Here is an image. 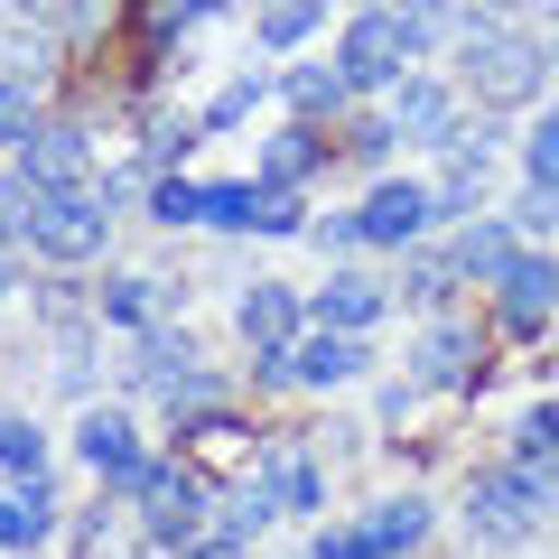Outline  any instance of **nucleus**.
I'll use <instances>...</instances> for the list:
<instances>
[{
  "label": "nucleus",
  "instance_id": "21",
  "mask_svg": "<svg viewBox=\"0 0 559 559\" xmlns=\"http://www.w3.org/2000/svg\"><path fill=\"white\" fill-rule=\"evenodd\" d=\"M401 299H419V308H448V299H457V261H448V252H419L411 271H401Z\"/></svg>",
  "mask_w": 559,
  "mask_h": 559
},
{
  "label": "nucleus",
  "instance_id": "22",
  "mask_svg": "<svg viewBox=\"0 0 559 559\" xmlns=\"http://www.w3.org/2000/svg\"><path fill=\"white\" fill-rule=\"evenodd\" d=\"M271 513H280L271 476H252V485H234V495H224V532H234V540H252V532H261Z\"/></svg>",
  "mask_w": 559,
  "mask_h": 559
},
{
  "label": "nucleus",
  "instance_id": "12",
  "mask_svg": "<svg viewBox=\"0 0 559 559\" xmlns=\"http://www.w3.org/2000/svg\"><path fill=\"white\" fill-rule=\"evenodd\" d=\"M75 457L94 466V476L131 485V476H140V429H131V419H121V411H94V419H84V429H75Z\"/></svg>",
  "mask_w": 559,
  "mask_h": 559
},
{
  "label": "nucleus",
  "instance_id": "41",
  "mask_svg": "<svg viewBox=\"0 0 559 559\" xmlns=\"http://www.w3.org/2000/svg\"><path fill=\"white\" fill-rule=\"evenodd\" d=\"M0 289H10V271H0Z\"/></svg>",
  "mask_w": 559,
  "mask_h": 559
},
{
  "label": "nucleus",
  "instance_id": "8",
  "mask_svg": "<svg viewBox=\"0 0 559 559\" xmlns=\"http://www.w3.org/2000/svg\"><path fill=\"white\" fill-rule=\"evenodd\" d=\"M495 289H503V326H513V336H540V326L559 318V261L550 252H513V271H503Z\"/></svg>",
  "mask_w": 559,
  "mask_h": 559
},
{
  "label": "nucleus",
  "instance_id": "16",
  "mask_svg": "<svg viewBox=\"0 0 559 559\" xmlns=\"http://www.w3.org/2000/svg\"><path fill=\"white\" fill-rule=\"evenodd\" d=\"M382 121H392L401 140H457V131H448V94H439V84H401Z\"/></svg>",
  "mask_w": 559,
  "mask_h": 559
},
{
  "label": "nucleus",
  "instance_id": "32",
  "mask_svg": "<svg viewBox=\"0 0 559 559\" xmlns=\"http://www.w3.org/2000/svg\"><path fill=\"white\" fill-rule=\"evenodd\" d=\"M318 559H382V540L364 522H336V532H318Z\"/></svg>",
  "mask_w": 559,
  "mask_h": 559
},
{
  "label": "nucleus",
  "instance_id": "3",
  "mask_svg": "<svg viewBox=\"0 0 559 559\" xmlns=\"http://www.w3.org/2000/svg\"><path fill=\"white\" fill-rule=\"evenodd\" d=\"M419 47H429V38H419V10H364V20L345 28V57L336 66H345V84H392Z\"/></svg>",
  "mask_w": 559,
  "mask_h": 559
},
{
  "label": "nucleus",
  "instance_id": "28",
  "mask_svg": "<svg viewBox=\"0 0 559 559\" xmlns=\"http://www.w3.org/2000/svg\"><path fill=\"white\" fill-rule=\"evenodd\" d=\"M197 140H205V121H159V131H150V168H168V178H178V159L197 150Z\"/></svg>",
  "mask_w": 559,
  "mask_h": 559
},
{
  "label": "nucleus",
  "instance_id": "19",
  "mask_svg": "<svg viewBox=\"0 0 559 559\" xmlns=\"http://www.w3.org/2000/svg\"><path fill=\"white\" fill-rule=\"evenodd\" d=\"M280 94H289L308 121H318V112H336V103L355 94V84H345V66H289V84H280Z\"/></svg>",
  "mask_w": 559,
  "mask_h": 559
},
{
  "label": "nucleus",
  "instance_id": "29",
  "mask_svg": "<svg viewBox=\"0 0 559 559\" xmlns=\"http://www.w3.org/2000/svg\"><path fill=\"white\" fill-rule=\"evenodd\" d=\"M522 168H532V187H550V197H559V112H550V121L532 131V150H522Z\"/></svg>",
  "mask_w": 559,
  "mask_h": 559
},
{
  "label": "nucleus",
  "instance_id": "39",
  "mask_svg": "<svg viewBox=\"0 0 559 559\" xmlns=\"http://www.w3.org/2000/svg\"><path fill=\"white\" fill-rule=\"evenodd\" d=\"M20 10H75V0H20Z\"/></svg>",
  "mask_w": 559,
  "mask_h": 559
},
{
  "label": "nucleus",
  "instance_id": "23",
  "mask_svg": "<svg viewBox=\"0 0 559 559\" xmlns=\"http://www.w3.org/2000/svg\"><path fill=\"white\" fill-rule=\"evenodd\" d=\"M150 308H159V280H150V271H121L112 289H103V318H112V326H140Z\"/></svg>",
  "mask_w": 559,
  "mask_h": 559
},
{
  "label": "nucleus",
  "instance_id": "7",
  "mask_svg": "<svg viewBox=\"0 0 559 559\" xmlns=\"http://www.w3.org/2000/svg\"><path fill=\"white\" fill-rule=\"evenodd\" d=\"M131 495H140L150 540H168V550H187V540H197V476H187V466H140Z\"/></svg>",
  "mask_w": 559,
  "mask_h": 559
},
{
  "label": "nucleus",
  "instance_id": "30",
  "mask_svg": "<svg viewBox=\"0 0 559 559\" xmlns=\"http://www.w3.org/2000/svg\"><path fill=\"white\" fill-rule=\"evenodd\" d=\"M308 28H318V0H280L271 20H261V38H271V47H299Z\"/></svg>",
  "mask_w": 559,
  "mask_h": 559
},
{
  "label": "nucleus",
  "instance_id": "9",
  "mask_svg": "<svg viewBox=\"0 0 559 559\" xmlns=\"http://www.w3.org/2000/svg\"><path fill=\"white\" fill-rule=\"evenodd\" d=\"M355 373H364V345L336 336V326L299 336L289 355H261V382H355Z\"/></svg>",
  "mask_w": 559,
  "mask_h": 559
},
{
  "label": "nucleus",
  "instance_id": "25",
  "mask_svg": "<svg viewBox=\"0 0 559 559\" xmlns=\"http://www.w3.org/2000/svg\"><path fill=\"white\" fill-rule=\"evenodd\" d=\"M513 448H522V457H532V466H559V411H550V401L513 419Z\"/></svg>",
  "mask_w": 559,
  "mask_h": 559
},
{
  "label": "nucleus",
  "instance_id": "33",
  "mask_svg": "<svg viewBox=\"0 0 559 559\" xmlns=\"http://www.w3.org/2000/svg\"><path fill=\"white\" fill-rule=\"evenodd\" d=\"M38 121H28V84H0V140H28Z\"/></svg>",
  "mask_w": 559,
  "mask_h": 559
},
{
  "label": "nucleus",
  "instance_id": "31",
  "mask_svg": "<svg viewBox=\"0 0 559 559\" xmlns=\"http://www.w3.org/2000/svg\"><path fill=\"white\" fill-rule=\"evenodd\" d=\"M252 103H261V75H234V84L215 94V112H205V131H234V121L252 112Z\"/></svg>",
  "mask_w": 559,
  "mask_h": 559
},
{
  "label": "nucleus",
  "instance_id": "24",
  "mask_svg": "<svg viewBox=\"0 0 559 559\" xmlns=\"http://www.w3.org/2000/svg\"><path fill=\"white\" fill-rule=\"evenodd\" d=\"M364 532H373V540H382V559H392V550H411V540L429 532V503H411V495H401V503H382V513L364 522Z\"/></svg>",
  "mask_w": 559,
  "mask_h": 559
},
{
  "label": "nucleus",
  "instance_id": "10",
  "mask_svg": "<svg viewBox=\"0 0 559 559\" xmlns=\"http://www.w3.org/2000/svg\"><path fill=\"white\" fill-rule=\"evenodd\" d=\"M429 215H439V197H429V187H411V178H392V187H373V197H364V242H419L429 234Z\"/></svg>",
  "mask_w": 559,
  "mask_h": 559
},
{
  "label": "nucleus",
  "instance_id": "20",
  "mask_svg": "<svg viewBox=\"0 0 559 559\" xmlns=\"http://www.w3.org/2000/svg\"><path fill=\"white\" fill-rule=\"evenodd\" d=\"M271 495H280V513H318V503H326L318 457H271Z\"/></svg>",
  "mask_w": 559,
  "mask_h": 559
},
{
  "label": "nucleus",
  "instance_id": "5",
  "mask_svg": "<svg viewBox=\"0 0 559 559\" xmlns=\"http://www.w3.org/2000/svg\"><path fill=\"white\" fill-rule=\"evenodd\" d=\"M84 168H94V140L75 121H38L20 140V187L28 197H66V187H84Z\"/></svg>",
  "mask_w": 559,
  "mask_h": 559
},
{
  "label": "nucleus",
  "instance_id": "38",
  "mask_svg": "<svg viewBox=\"0 0 559 559\" xmlns=\"http://www.w3.org/2000/svg\"><path fill=\"white\" fill-rule=\"evenodd\" d=\"M140 559H187V550H168V540H150V550H140Z\"/></svg>",
  "mask_w": 559,
  "mask_h": 559
},
{
  "label": "nucleus",
  "instance_id": "13",
  "mask_svg": "<svg viewBox=\"0 0 559 559\" xmlns=\"http://www.w3.org/2000/svg\"><path fill=\"white\" fill-rule=\"evenodd\" d=\"M513 252H522V234H513V224H495V215H466L457 242H448L457 280H503V271H513Z\"/></svg>",
  "mask_w": 559,
  "mask_h": 559
},
{
  "label": "nucleus",
  "instance_id": "15",
  "mask_svg": "<svg viewBox=\"0 0 559 559\" xmlns=\"http://www.w3.org/2000/svg\"><path fill=\"white\" fill-rule=\"evenodd\" d=\"M47 532H57V495H47L38 476L10 485V495H0V550H38Z\"/></svg>",
  "mask_w": 559,
  "mask_h": 559
},
{
  "label": "nucleus",
  "instance_id": "27",
  "mask_svg": "<svg viewBox=\"0 0 559 559\" xmlns=\"http://www.w3.org/2000/svg\"><path fill=\"white\" fill-rule=\"evenodd\" d=\"M0 466H20V476H38V466H47V439L28 429V419H0Z\"/></svg>",
  "mask_w": 559,
  "mask_h": 559
},
{
  "label": "nucleus",
  "instance_id": "4",
  "mask_svg": "<svg viewBox=\"0 0 559 559\" xmlns=\"http://www.w3.org/2000/svg\"><path fill=\"white\" fill-rule=\"evenodd\" d=\"M103 234H112V215H103L94 187H66V197H38V205H28V242H38L47 261H94Z\"/></svg>",
  "mask_w": 559,
  "mask_h": 559
},
{
  "label": "nucleus",
  "instance_id": "40",
  "mask_svg": "<svg viewBox=\"0 0 559 559\" xmlns=\"http://www.w3.org/2000/svg\"><path fill=\"white\" fill-rule=\"evenodd\" d=\"M373 10H419V0H373Z\"/></svg>",
  "mask_w": 559,
  "mask_h": 559
},
{
  "label": "nucleus",
  "instance_id": "14",
  "mask_svg": "<svg viewBox=\"0 0 559 559\" xmlns=\"http://www.w3.org/2000/svg\"><path fill=\"white\" fill-rule=\"evenodd\" d=\"M382 280H364V271H336V280H318V326H336V336H364V326L382 318Z\"/></svg>",
  "mask_w": 559,
  "mask_h": 559
},
{
  "label": "nucleus",
  "instance_id": "36",
  "mask_svg": "<svg viewBox=\"0 0 559 559\" xmlns=\"http://www.w3.org/2000/svg\"><path fill=\"white\" fill-rule=\"evenodd\" d=\"M205 10H215V0H159L150 20H159V28H187V20H205Z\"/></svg>",
  "mask_w": 559,
  "mask_h": 559
},
{
  "label": "nucleus",
  "instance_id": "11",
  "mask_svg": "<svg viewBox=\"0 0 559 559\" xmlns=\"http://www.w3.org/2000/svg\"><path fill=\"white\" fill-rule=\"evenodd\" d=\"M476 373H485V345H476V326L439 318L429 336H419V382H429V392H466Z\"/></svg>",
  "mask_w": 559,
  "mask_h": 559
},
{
  "label": "nucleus",
  "instance_id": "2",
  "mask_svg": "<svg viewBox=\"0 0 559 559\" xmlns=\"http://www.w3.org/2000/svg\"><path fill=\"white\" fill-rule=\"evenodd\" d=\"M540 75H550L540 38H513V28H495V38H466V84H476V103H495V112L532 103Z\"/></svg>",
  "mask_w": 559,
  "mask_h": 559
},
{
  "label": "nucleus",
  "instance_id": "37",
  "mask_svg": "<svg viewBox=\"0 0 559 559\" xmlns=\"http://www.w3.org/2000/svg\"><path fill=\"white\" fill-rule=\"evenodd\" d=\"M187 559H242V540H234V532H215V540H187Z\"/></svg>",
  "mask_w": 559,
  "mask_h": 559
},
{
  "label": "nucleus",
  "instance_id": "35",
  "mask_svg": "<svg viewBox=\"0 0 559 559\" xmlns=\"http://www.w3.org/2000/svg\"><path fill=\"white\" fill-rule=\"evenodd\" d=\"M513 224H522V234H550V224H559V205H550V187H532V205H522Z\"/></svg>",
  "mask_w": 559,
  "mask_h": 559
},
{
  "label": "nucleus",
  "instance_id": "17",
  "mask_svg": "<svg viewBox=\"0 0 559 559\" xmlns=\"http://www.w3.org/2000/svg\"><path fill=\"white\" fill-rule=\"evenodd\" d=\"M187 373H197V345H187V336H150L140 364H131V382H150V392H178Z\"/></svg>",
  "mask_w": 559,
  "mask_h": 559
},
{
  "label": "nucleus",
  "instance_id": "1",
  "mask_svg": "<svg viewBox=\"0 0 559 559\" xmlns=\"http://www.w3.org/2000/svg\"><path fill=\"white\" fill-rule=\"evenodd\" d=\"M559 503V466H495V476H466V522L485 540H532L540 513Z\"/></svg>",
  "mask_w": 559,
  "mask_h": 559
},
{
  "label": "nucleus",
  "instance_id": "34",
  "mask_svg": "<svg viewBox=\"0 0 559 559\" xmlns=\"http://www.w3.org/2000/svg\"><path fill=\"white\" fill-rule=\"evenodd\" d=\"M28 205H38L28 187H0V242H20V234H28Z\"/></svg>",
  "mask_w": 559,
  "mask_h": 559
},
{
  "label": "nucleus",
  "instance_id": "6",
  "mask_svg": "<svg viewBox=\"0 0 559 559\" xmlns=\"http://www.w3.org/2000/svg\"><path fill=\"white\" fill-rule=\"evenodd\" d=\"M234 326H242V345L252 355H289L299 345V326H308V299L289 289V280H252L234 299Z\"/></svg>",
  "mask_w": 559,
  "mask_h": 559
},
{
  "label": "nucleus",
  "instance_id": "26",
  "mask_svg": "<svg viewBox=\"0 0 559 559\" xmlns=\"http://www.w3.org/2000/svg\"><path fill=\"white\" fill-rule=\"evenodd\" d=\"M150 215H159V224H197V215H205V187L159 178V187H150Z\"/></svg>",
  "mask_w": 559,
  "mask_h": 559
},
{
  "label": "nucleus",
  "instance_id": "18",
  "mask_svg": "<svg viewBox=\"0 0 559 559\" xmlns=\"http://www.w3.org/2000/svg\"><path fill=\"white\" fill-rule=\"evenodd\" d=\"M318 159H326V150H318V131H280L271 150H261V187H299Z\"/></svg>",
  "mask_w": 559,
  "mask_h": 559
}]
</instances>
